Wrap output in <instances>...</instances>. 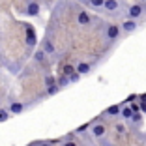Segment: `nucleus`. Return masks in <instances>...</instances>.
Here are the masks:
<instances>
[{"label":"nucleus","instance_id":"f257e3e1","mask_svg":"<svg viewBox=\"0 0 146 146\" xmlns=\"http://www.w3.org/2000/svg\"><path fill=\"white\" fill-rule=\"evenodd\" d=\"M25 41L28 45V49H34L36 43H38V36H36L34 26L28 25V23H25Z\"/></svg>","mask_w":146,"mask_h":146},{"label":"nucleus","instance_id":"f03ea898","mask_svg":"<svg viewBox=\"0 0 146 146\" xmlns=\"http://www.w3.org/2000/svg\"><path fill=\"white\" fill-rule=\"evenodd\" d=\"M127 17L135 19V21L142 19V17H144V6H142V4H131L127 8Z\"/></svg>","mask_w":146,"mask_h":146},{"label":"nucleus","instance_id":"7ed1b4c3","mask_svg":"<svg viewBox=\"0 0 146 146\" xmlns=\"http://www.w3.org/2000/svg\"><path fill=\"white\" fill-rule=\"evenodd\" d=\"M103 11L109 13V15H118L120 13V0H105Z\"/></svg>","mask_w":146,"mask_h":146},{"label":"nucleus","instance_id":"20e7f679","mask_svg":"<svg viewBox=\"0 0 146 146\" xmlns=\"http://www.w3.org/2000/svg\"><path fill=\"white\" fill-rule=\"evenodd\" d=\"M120 34H122V28L118 25H109L107 30H105V38H107V41H111V43L120 38Z\"/></svg>","mask_w":146,"mask_h":146},{"label":"nucleus","instance_id":"39448f33","mask_svg":"<svg viewBox=\"0 0 146 146\" xmlns=\"http://www.w3.org/2000/svg\"><path fill=\"white\" fill-rule=\"evenodd\" d=\"M34 60L38 62L39 66H43L45 69H49V66H51V60H49L47 52L43 51V49H41V51H36V52H34Z\"/></svg>","mask_w":146,"mask_h":146},{"label":"nucleus","instance_id":"423d86ee","mask_svg":"<svg viewBox=\"0 0 146 146\" xmlns=\"http://www.w3.org/2000/svg\"><path fill=\"white\" fill-rule=\"evenodd\" d=\"M41 49L47 52L49 58H52V60L56 58V47L52 45V41H51L49 38H43V41H41Z\"/></svg>","mask_w":146,"mask_h":146},{"label":"nucleus","instance_id":"0eeeda50","mask_svg":"<svg viewBox=\"0 0 146 146\" xmlns=\"http://www.w3.org/2000/svg\"><path fill=\"white\" fill-rule=\"evenodd\" d=\"M120 28L125 32V34H133V32L139 28V23L135 21V19H125V21L122 23V26H120Z\"/></svg>","mask_w":146,"mask_h":146},{"label":"nucleus","instance_id":"6e6552de","mask_svg":"<svg viewBox=\"0 0 146 146\" xmlns=\"http://www.w3.org/2000/svg\"><path fill=\"white\" fill-rule=\"evenodd\" d=\"M77 23L81 26H88L92 23V15L88 11H84V9H81V11L77 13Z\"/></svg>","mask_w":146,"mask_h":146},{"label":"nucleus","instance_id":"1a4fd4ad","mask_svg":"<svg viewBox=\"0 0 146 146\" xmlns=\"http://www.w3.org/2000/svg\"><path fill=\"white\" fill-rule=\"evenodd\" d=\"M25 13L28 15V17H38V15H39V4H38V2H34V0L28 2V4H26Z\"/></svg>","mask_w":146,"mask_h":146},{"label":"nucleus","instance_id":"9d476101","mask_svg":"<svg viewBox=\"0 0 146 146\" xmlns=\"http://www.w3.org/2000/svg\"><path fill=\"white\" fill-rule=\"evenodd\" d=\"M92 135H94L96 139H101L105 133H107V127H105V124H96V125H92Z\"/></svg>","mask_w":146,"mask_h":146},{"label":"nucleus","instance_id":"9b49d317","mask_svg":"<svg viewBox=\"0 0 146 146\" xmlns=\"http://www.w3.org/2000/svg\"><path fill=\"white\" fill-rule=\"evenodd\" d=\"M75 71L81 73V75H88V73L92 71V66L88 64V62H79V64L75 66Z\"/></svg>","mask_w":146,"mask_h":146},{"label":"nucleus","instance_id":"f8f14e48","mask_svg":"<svg viewBox=\"0 0 146 146\" xmlns=\"http://www.w3.org/2000/svg\"><path fill=\"white\" fill-rule=\"evenodd\" d=\"M25 109H26V105L21 103V101H13V103L9 105V112H11V114H21Z\"/></svg>","mask_w":146,"mask_h":146},{"label":"nucleus","instance_id":"ddd939ff","mask_svg":"<svg viewBox=\"0 0 146 146\" xmlns=\"http://www.w3.org/2000/svg\"><path fill=\"white\" fill-rule=\"evenodd\" d=\"M120 111H122L120 105H111L103 111V116H120Z\"/></svg>","mask_w":146,"mask_h":146},{"label":"nucleus","instance_id":"4468645a","mask_svg":"<svg viewBox=\"0 0 146 146\" xmlns=\"http://www.w3.org/2000/svg\"><path fill=\"white\" fill-rule=\"evenodd\" d=\"M103 2H105V0H86L88 8L98 9V11H101V9H103Z\"/></svg>","mask_w":146,"mask_h":146},{"label":"nucleus","instance_id":"2eb2a0df","mask_svg":"<svg viewBox=\"0 0 146 146\" xmlns=\"http://www.w3.org/2000/svg\"><path fill=\"white\" fill-rule=\"evenodd\" d=\"M56 84L60 86V88H66L68 84H71V81H69V75H60V77H58V81H56Z\"/></svg>","mask_w":146,"mask_h":146},{"label":"nucleus","instance_id":"dca6fc26","mask_svg":"<svg viewBox=\"0 0 146 146\" xmlns=\"http://www.w3.org/2000/svg\"><path fill=\"white\" fill-rule=\"evenodd\" d=\"M120 116L124 118V120H129V118L133 116V111H131V107H122V111H120Z\"/></svg>","mask_w":146,"mask_h":146},{"label":"nucleus","instance_id":"f3484780","mask_svg":"<svg viewBox=\"0 0 146 146\" xmlns=\"http://www.w3.org/2000/svg\"><path fill=\"white\" fill-rule=\"evenodd\" d=\"M43 84H45V88H49V86H52V84H56V79L52 77V75H45V77H43Z\"/></svg>","mask_w":146,"mask_h":146},{"label":"nucleus","instance_id":"a211bd4d","mask_svg":"<svg viewBox=\"0 0 146 146\" xmlns=\"http://www.w3.org/2000/svg\"><path fill=\"white\" fill-rule=\"evenodd\" d=\"M127 122H131V124H135V125H141L142 124V118H141V114H139V112H133V116H131Z\"/></svg>","mask_w":146,"mask_h":146},{"label":"nucleus","instance_id":"6ab92c4d","mask_svg":"<svg viewBox=\"0 0 146 146\" xmlns=\"http://www.w3.org/2000/svg\"><path fill=\"white\" fill-rule=\"evenodd\" d=\"M9 114H11L9 109H0V124H2V122H8Z\"/></svg>","mask_w":146,"mask_h":146},{"label":"nucleus","instance_id":"aec40b11","mask_svg":"<svg viewBox=\"0 0 146 146\" xmlns=\"http://www.w3.org/2000/svg\"><path fill=\"white\" fill-rule=\"evenodd\" d=\"M58 90H60V86H58V84H52V86H49V88H47V96H54Z\"/></svg>","mask_w":146,"mask_h":146},{"label":"nucleus","instance_id":"412c9836","mask_svg":"<svg viewBox=\"0 0 146 146\" xmlns=\"http://www.w3.org/2000/svg\"><path fill=\"white\" fill-rule=\"evenodd\" d=\"M81 77H82L81 73L75 71V73H71V75H69V81H71V82H79V81H81Z\"/></svg>","mask_w":146,"mask_h":146},{"label":"nucleus","instance_id":"4be33fe9","mask_svg":"<svg viewBox=\"0 0 146 146\" xmlns=\"http://www.w3.org/2000/svg\"><path fill=\"white\" fill-rule=\"evenodd\" d=\"M71 73H75V68L71 64H66L64 66V75H71Z\"/></svg>","mask_w":146,"mask_h":146},{"label":"nucleus","instance_id":"5701e85b","mask_svg":"<svg viewBox=\"0 0 146 146\" xmlns=\"http://www.w3.org/2000/svg\"><path fill=\"white\" fill-rule=\"evenodd\" d=\"M116 131H118V133H125V125L124 124H116Z\"/></svg>","mask_w":146,"mask_h":146},{"label":"nucleus","instance_id":"b1692460","mask_svg":"<svg viewBox=\"0 0 146 146\" xmlns=\"http://www.w3.org/2000/svg\"><path fill=\"white\" fill-rule=\"evenodd\" d=\"M88 127H90V125H88V124L81 125V127H77V133H84V131H86V129H88Z\"/></svg>","mask_w":146,"mask_h":146},{"label":"nucleus","instance_id":"393cba45","mask_svg":"<svg viewBox=\"0 0 146 146\" xmlns=\"http://www.w3.org/2000/svg\"><path fill=\"white\" fill-rule=\"evenodd\" d=\"M129 107H131V111L133 112H137V111H141V107H139L137 103H133V101H131V105H129Z\"/></svg>","mask_w":146,"mask_h":146},{"label":"nucleus","instance_id":"a878e982","mask_svg":"<svg viewBox=\"0 0 146 146\" xmlns=\"http://www.w3.org/2000/svg\"><path fill=\"white\" fill-rule=\"evenodd\" d=\"M30 146H51V142H34Z\"/></svg>","mask_w":146,"mask_h":146},{"label":"nucleus","instance_id":"bb28decb","mask_svg":"<svg viewBox=\"0 0 146 146\" xmlns=\"http://www.w3.org/2000/svg\"><path fill=\"white\" fill-rule=\"evenodd\" d=\"M137 98H139V96H135V94H133V96H129V98L125 99V103H131V101H135Z\"/></svg>","mask_w":146,"mask_h":146},{"label":"nucleus","instance_id":"cd10ccee","mask_svg":"<svg viewBox=\"0 0 146 146\" xmlns=\"http://www.w3.org/2000/svg\"><path fill=\"white\" fill-rule=\"evenodd\" d=\"M64 146H77V142H73V141H68V142H64Z\"/></svg>","mask_w":146,"mask_h":146},{"label":"nucleus","instance_id":"c85d7f7f","mask_svg":"<svg viewBox=\"0 0 146 146\" xmlns=\"http://www.w3.org/2000/svg\"><path fill=\"white\" fill-rule=\"evenodd\" d=\"M139 107H141V111L146 114V103H142V101H141V105H139Z\"/></svg>","mask_w":146,"mask_h":146},{"label":"nucleus","instance_id":"c756f323","mask_svg":"<svg viewBox=\"0 0 146 146\" xmlns=\"http://www.w3.org/2000/svg\"><path fill=\"white\" fill-rule=\"evenodd\" d=\"M139 99H141L142 103H146V94H142V96H139Z\"/></svg>","mask_w":146,"mask_h":146},{"label":"nucleus","instance_id":"7c9ffc66","mask_svg":"<svg viewBox=\"0 0 146 146\" xmlns=\"http://www.w3.org/2000/svg\"><path fill=\"white\" fill-rule=\"evenodd\" d=\"M81 2H84V4H86V0H81Z\"/></svg>","mask_w":146,"mask_h":146},{"label":"nucleus","instance_id":"2f4dec72","mask_svg":"<svg viewBox=\"0 0 146 146\" xmlns=\"http://www.w3.org/2000/svg\"><path fill=\"white\" fill-rule=\"evenodd\" d=\"M49 2H51V0H49Z\"/></svg>","mask_w":146,"mask_h":146}]
</instances>
